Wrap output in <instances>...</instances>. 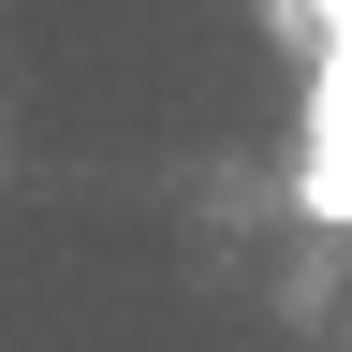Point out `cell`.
<instances>
[{"label": "cell", "instance_id": "6da1fadb", "mask_svg": "<svg viewBox=\"0 0 352 352\" xmlns=\"http://www.w3.org/2000/svg\"><path fill=\"white\" fill-rule=\"evenodd\" d=\"M308 15L338 30V74H323V206L352 220V0H308Z\"/></svg>", "mask_w": 352, "mask_h": 352}]
</instances>
